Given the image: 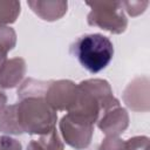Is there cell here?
I'll use <instances>...</instances> for the list:
<instances>
[{
	"instance_id": "4",
	"label": "cell",
	"mask_w": 150,
	"mask_h": 150,
	"mask_svg": "<svg viewBox=\"0 0 150 150\" xmlns=\"http://www.w3.org/2000/svg\"><path fill=\"white\" fill-rule=\"evenodd\" d=\"M91 125L93 124L74 118L69 114L64 116L60 123L63 137L67 143L77 149L86 148L89 144L93 131Z\"/></svg>"
},
{
	"instance_id": "12",
	"label": "cell",
	"mask_w": 150,
	"mask_h": 150,
	"mask_svg": "<svg viewBox=\"0 0 150 150\" xmlns=\"http://www.w3.org/2000/svg\"><path fill=\"white\" fill-rule=\"evenodd\" d=\"M5 103H6V96L2 93H0V111H1V108L4 107Z\"/></svg>"
},
{
	"instance_id": "5",
	"label": "cell",
	"mask_w": 150,
	"mask_h": 150,
	"mask_svg": "<svg viewBox=\"0 0 150 150\" xmlns=\"http://www.w3.org/2000/svg\"><path fill=\"white\" fill-rule=\"evenodd\" d=\"M77 95V86L70 81H57L48 86L46 91V102L59 110H70L75 103Z\"/></svg>"
},
{
	"instance_id": "8",
	"label": "cell",
	"mask_w": 150,
	"mask_h": 150,
	"mask_svg": "<svg viewBox=\"0 0 150 150\" xmlns=\"http://www.w3.org/2000/svg\"><path fill=\"white\" fill-rule=\"evenodd\" d=\"M27 150H62V144L55 130L41 137L39 141H33L29 143Z\"/></svg>"
},
{
	"instance_id": "10",
	"label": "cell",
	"mask_w": 150,
	"mask_h": 150,
	"mask_svg": "<svg viewBox=\"0 0 150 150\" xmlns=\"http://www.w3.org/2000/svg\"><path fill=\"white\" fill-rule=\"evenodd\" d=\"M125 150H148V137H134L124 143Z\"/></svg>"
},
{
	"instance_id": "3",
	"label": "cell",
	"mask_w": 150,
	"mask_h": 150,
	"mask_svg": "<svg viewBox=\"0 0 150 150\" xmlns=\"http://www.w3.org/2000/svg\"><path fill=\"white\" fill-rule=\"evenodd\" d=\"M91 7L88 22L91 26H100L111 33H121L127 27V18L120 1H95L87 2Z\"/></svg>"
},
{
	"instance_id": "1",
	"label": "cell",
	"mask_w": 150,
	"mask_h": 150,
	"mask_svg": "<svg viewBox=\"0 0 150 150\" xmlns=\"http://www.w3.org/2000/svg\"><path fill=\"white\" fill-rule=\"evenodd\" d=\"M15 125L19 134H43L48 135L55 130V110L41 97V95L26 96L15 105H12Z\"/></svg>"
},
{
	"instance_id": "6",
	"label": "cell",
	"mask_w": 150,
	"mask_h": 150,
	"mask_svg": "<svg viewBox=\"0 0 150 150\" xmlns=\"http://www.w3.org/2000/svg\"><path fill=\"white\" fill-rule=\"evenodd\" d=\"M128 125V116L125 114V110L122 108L111 109L110 111H107V115L102 118L98 127L101 130H103L105 134L110 136H116L127 128Z\"/></svg>"
},
{
	"instance_id": "7",
	"label": "cell",
	"mask_w": 150,
	"mask_h": 150,
	"mask_svg": "<svg viewBox=\"0 0 150 150\" xmlns=\"http://www.w3.org/2000/svg\"><path fill=\"white\" fill-rule=\"evenodd\" d=\"M25 62L21 59H14L6 62L0 68V86L5 88L14 87L22 77Z\"/></svg>"
},
{
	"instance_id": "9",
	"label": "cell",
	"mask_w": 150,
	"mask_h": 150,
	"mask_svg": "<svg viewBox=\"0 0 150 150\" xmlns=\"http://www.w3.org/2000/svg\"><path fill=\"white\" fill-rule=\"evenodd\" d=\"M20 13V4L18 1H0V26L15 21Z\"/></svg>"
},
{
	"instance_id": "2",
	"label": "cell",
	"mask_w": 150,
	"mask_h": 150,
	"mask_svg": "<svg viewBox=\"0 0 150 150\" xmlns=\"http://www.w3.org/2000/svg\"><path fill=\"white\" fill-rule=\"evenodd\" d=\"M70 52L83 68L96 74L110 63L114 56V46L109 38L102 34H87L71 45Z\"/></svg>"
},
{
	"instance_id": "11",
	"label": "cell",
	"mask_w": 150,
	"mask_h": 150,
	"mask_svg": "<svg viewBox=\"0 0 150 150\" xmlns=\"http://www.w3.org/2000/svg\"><path fill=\"white\" fill-rule=\"evenodd\" d=\"M0 150H21V144L13 138L1 136L0 137Z\"/></svg>"
}]
</instances>
